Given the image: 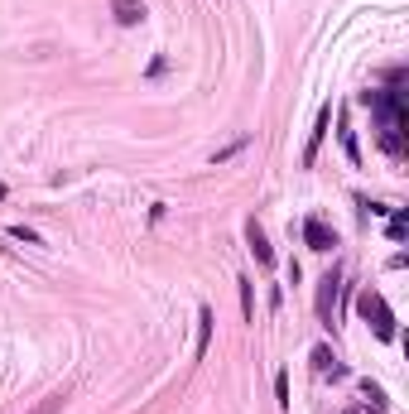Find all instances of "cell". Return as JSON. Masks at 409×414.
<instances>
[{
    "mask_svg": "<svg viewBox=\"0 0 409 414\" xmlns=\"http://www.w3.org/2000/svg\"><path fill=\"white\" fill-rule=\"evenodd\" d=\"M10 236H15V241H25V246H44V236H39L34 226H25V221H20V226H10Z\"/></svg>",
    "mask_w": 409,
    "mask_h": 414,
    "instance_id": "obj_9",
    "label": "cell"
},
{
    "mask_svg": "<svg viewBox=\"0 0 409 414\" xmlns=\"http://www.w3.org/2000/svg\"><path fill=\"white\" fill-rule=\"evenodd\" d=\"M274 400H279V405H289V376H284V371L274 376Z\"/></svg>",
    "mask_w": 409,
    "mask_h": 414,
    "instance_id": "obj_12",
    "label": "cell"
},
{
    "mask_svg": "<svg viewBox=\"0 0 409 414\" xmlns=\"http://www.w3.org/2000/svg\"><path fill=\"white\" fill-rule=\"evenodd\" d=\"M347 414H356V410H347Z\"/></svg>",
    "mask_w": 409,
    "mask_h": 414,
    "instance_id": "obj_18",
    "label": "cell"
},
{
    "mask_svg": "<svg viewBox=\"0 0 409 414\" xmlns=\"http://www.w3.org/2000/svg\"><path fill=\"white\" fill-rule=\"evenodd\" d=\"M0 250H10V246H5V236H0Z\"/></svg>",
    "mask_w": 409,
    "mask_h": 414,
    "instance_id": "obj_17",
    "label": "cell"
},
{
    "mask_svg": "<svg viewBox=\"0 0 409 414\" xmlns=\"http://www.w3.org/2000/svg\"><path fill=\"white\" fill-rule=\"evenodd\" d=\"M245 241H250V255H255V260L270 270V265H274V250H270V241H265V226H260L255 217L245 221Z\"/></svg>",
    "mask_w": 409,
    "mask_h": 414,
    "instance_id": "obj_5",
    "label": "cell"
},
{
    "mask_svg": "<svg viewBox=\"0 0 409 414\" xmlns=\"http://www.w3.org/2000/svg\"><path fill=\"white\" fill-rule=\"evenodd\" d=\"M245 150V140H236V145H226V150H217V164H226V159H231V154H241Z\"/></svg>",
    "mask_w": 409,
    "mask_h": 414,
    "instance_id": "obj_15",
    "label": "cell"
},
{
    "mask_svg": "<svg viewBox=\"0 0 409 414\" xmlns=\"http://www.w3.org/2000/svg\"><path fill=\"white\" fill-rule=\"evenodd\" d=\"M327 126H332V106H323V111H318V126H313V135H308V145H303V169H313V164H318V150H323Z\"/></svg>",
    "mask_w": 409,
    "mask_h": 414,
    "instance_id": "obj_4",
    "label": "cell"
},
{
    "mask_svg": "<svg viewBox=\"0 0 409 414\" xmlns=\"http://www.w3.org/2000/svg\"><path fill=\"white\" fill-rule=\"evenodd\" d=\"M111 15H116V25H126V29H135V25H145V5L140 0H111Z\"/></svg>",
    "mask_w": 409,
    "mask_h": 414,
    "instance_id": "obj_6",
    "label": "cell"
},
{
    "mask_svg": "<svg viewBox=\"0 0 409 414\" xmlns=\"http://www.w3.org/2000/svg\"><path fill=\"white\" fill-rule=\"evenodd\" d=\"M212 323H217V318H212V308H202V313H197V342H193V361L207 357V342H212Z\"/></svg>",
    "mask_w": 409,
    "mask_h": 414,
    "instance_id": "obj_7",
    "label": "cell"
},
{
    "mask_svg": "<svg viewBox=\"0 0 409 414\" xmlns=\"http://www.w3.org/2000/svg\"><path fill=\"white\" fill-rule=\"evenodd\" d=\"M236 289H241V318H245V323H255V304H250V279H236Z\"/></svg>",
    "mask_w": 409,
    "mask_h": 414,
    "instance_id": "obj_8",
    "label": "cell"
},
{
    "mask_svg": "<svg viewBox=\"0 0 409 414\" xmlns=\"http://www.w3.org/2000/svg\"><path fill=\"white\" fill-rule=\"evenodd\" d=\"M0 202H5V183H0Z\"/></svg>",
    "mask_w": 409,
    "mask_h": 414,
    "instance_id": "obj_16",
    "label": "cell"
},
{
    "mask_svg": "<svg viewBox=\"0 0 409 414\" xmlns=\"http://www.w3.org/2000/svg\"><path fill=\"white\" fill-rule=\"evenodd\" d=\"M303 241H308V250H332L337 246V231H332L323 217H308L303 221Z\"/></svg>",
    "mask_w": 409,
    "mask_h": 414,
    "instance_id": "obj_3",
    "label": "cell"
},
{
    "mask_svg": "<svg viewBox=\"0 0 409 414\" xmlns=\"http://www.w3.org/2000/svg\"><path fill=\"white\" fill-rule=\"evenodd\" d=\"M405 231H409V217L390 207V241H405Z\"/></svg>",
    "mask_w": 409,
    "mask_h": 414,
    "instance_id": "obj_10",
    "label": "cell"
},
{
    "mask_svg": "<svg viewBox=\"0 0 409 414\" xmlns=\"http://www.w3.org/2000/svg\"><path fill=\"white\" fill-rule=\"evenodd\" d=\"M58 410H63V390H58V395H49V400H44L34 414H58Z\"/></svg>",
    "mask_w": 409,
    "mask_h": 414,
    "instance_id": "obj_14",
    "label": "cell"
},
{
    "mask_svg": "<svg viewBox=\"0 0 409 414\" xmlns=\"http://www.w3.org/2000/svg\"><path fill=\"white\" fill-rule=\"evenodd\" d=\"M361 395H366V405H371V410H376V414L385 410V395H381V386H371V381H361Z\"/></svg>",
    "mask_w": 409,
    "mask_h": 414,
    "instance_id": "obj_11",
    "label": "cell"
},
{
    "mask_svg": "<svg viewBox=\"0 0 409 414\" xmlns=\"http://www.w3.org/2000/svg\"><path fill=\"white\" fill-rule=\"evenodd\" d=\"M332 366V352L327 347H313V371H327Z\"/></svg>",
    "mask_w": 409,
    "mask_h": 414,
    "instance_id": "obj_13",
    "label": "cell"
},
{
    "mask_svg": "<svg viewBox=\"0 0 409 414\" xmlns=\"http://www.w3.org/2000/svg\"><path fill=\"white\" fill-rule=\"evenodd\" d=\"M356 308H361V318L371 323V332H376L381 342H395V337H400V328H395V313H390V304H385L381 289H361V294H356Z\"/></svg>",
    "mask_w": 409,
    "mask_h": 414,
    "instance_id": "obj_1",
    "label": "cell"
},
{
    "mask_svg": "<svg viewBox=\"0 0 409 414\" xmlns=\"http://www.w3.org/2000/svg\"><path fill=\"white\" fill-rule=\"evenodd\" d=\"M337 284H342V270L332 265L323 279H318V318H323L327 328H332V304H337Z\"/></svg>",
    "mask_w": 409,
    "mask_h": 414,
    "instance_id": "obj_2",
    "label": "cell"
}]
</instances>
